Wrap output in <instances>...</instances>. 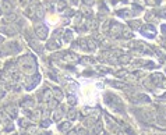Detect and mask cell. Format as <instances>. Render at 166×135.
I'll use <instances>...</instances> for the list:
<instances>
[{
	"mask_svg": "<svg viewBox=\"0 0 166 135\" xmlns=\"http://www.w3.org/2000/svg\"><path fill=\"white\" fill-rule=\"evenodd\" d=\"M121 35H123L124 38H131V31L128 29V28H123V31H121Z\"/></svg>",
	"mask_w": 166,
	"mask_h": 135,
	"instance_id": "cell-13",
	"label": "cell"
},
{
	"mask_svg": "<svg viewBox=\"0 0 166 135\" xmlns=\"http://www.w3.org/2000/svg\"><path fill=\"white\" fill-rule=\"evenodd\" d=\"M69 135H76V134H74V132H70V134Z\"/></svg>",
	"mask_w": 166,
	"mask_h": 135,
	"instance_id": "cell-28",
	"label": "cell"
},
{
	"mask_svg": "<svg viewBox=\"0 0 166 135\" xmlns=\"http://www.w3.org/2000/svg\"><path fill=\"white\" fill-rule=\"evenodd\" d=\"M121 31H123V28L120 27V24L115 22V24L112 25V29H110V33H112L113 36H119V33H121Z\"/></svg>",
	"mask_w": 166,
	"mask_h": 135,
	"instance_id": "cell-5",
	"label": "cell"
},
{
	"mask_svg": "<svg viewBox=\"0 0 166 135\" xmlns=\"http://www.w3.org/2000/svg\"><path fill=\"white\" fill-rule=\"evenodd\" d=\"M6 110L10 113V116H11V117H15V116H17V109L13 107V106H7Z\"/></svg>",
	"mask_w": 166,
	"mask_h": 135,
	"instance_id": "cell-10",
	"label": "cell"
},
{
	"mask_svg": "<svg viewBox=\"0 0 166 135\" xmlns=\"http://www.w3.org/2000/svg\"><path fill=\"white\" fill-rule=\"evenodd\" d=\"M11 9V4H10L9 0H3V3H2V10H4V11H7V10Z\"/></svg>",
	"mask_w": 166,
	"mask_h": 135,
	"instance_id": "cell-11",
	"label": "cell"
},
{
	"mask_svg": "<svg viewBox=\"0 0 166 135\" xmlns=\"http://www.w3.org/2000/svg\"><path fill=\"white\" fill-rule=\"evenodd\" d=\"M87 43H88V49H95V42H94V40L89 39Z\"/></svg>",
	"mask_w": 166,
	"mask_h": 135,
	"instance_id": "cell-18",
	"label": "cell"
},
{
	"mask_svg": "<svg viewBox=\"0 0 166 135\" xmlns=\"http://www.w3.org/2000/svg\"><path fill=\"white\" fill-rule=\"evenodd\" d=\"M82 3H85V4H88V6H91V4L94 3V0H82Z\"/></svg>",
	"mask_w": 166,
	"mask_h": 135,
	"instance_id": "cell-23",
	"label": "cell"
},
{
	"mask_svg": "<svg viewBox=\"0 0 166 135\" xmlns=\"http://www.w3.org/2000/svg\"><path fill=\"white\" fill-rule=\"evenodd\" d=\"M69 117H70V118H71V120H74V118H76V111H74V110H71V111H70V114H69Z\"/></svg>",
	"mask_w": 166,
	"mask_h": 135,
	"instance_id": "cell-19",
	"label": "cell"
},
{
	"mask_svg": "<svg viewBox=\"0 0 166 135\" xmlns=\"http://www.w3.org/2000/svg\"><path fill=\"white\" fill-rule=\"evenodd\" d=\"M105 121H106V124H108V127L110 129H113V131L115 132H117V129H119V125H117V121L116 120H113L112 117H110V116H109V114H105Z\"/></svg>",
	"mask_w": 166,
	"mask_h": 135,
	"instance_id": "cell-1",
	"label": "cell"
},
{
	"mask_svg": "<svg viewBox=\"0 0 166 135\" xmlns=\"http://www.w3.org/2000/svg\"><path fill=\"white\" fill-rule=\"evenodd\" d=\"M36 35H38V38H41V39H45L46 35H48V28L46 27L36 28Z\"/></svg>",
	"mask_w": 166,
	"mask_h": 135,
	"instance_id": "cell-4",
	"label": "cell"
},
{
	"mask_svg": "<svg viewBox=\"0 0 166 135\" xmlns=\"http://www.w3.org/2000/svg\"><path fill=\"white\" fill-rule=\"evenodd\" d=\"M25 106H27V107H31V106H32V100L27 99V100H25Z\"/></svg>",
	"mask_w": 166,
	"mask_h": 135,
	"instance_id": "cell-21",
	"label": "cell"
},
{
	"mask_svg": "<svg viewBox=\"0 0 166 135\" xmlns=\"http://www.w3.org/2000/svg\"><path fill=\"white\" fill-rule=\"evenodd\" d=\"M61 116H63V111H61V107H59L57 110H54V113H53V118H54L56 121L60 120Z\"/></svg>",
	"mask_w": 166,
	"mask_h": 135,
	"instance_id": "cell-9",
	"label": "cell"
},
{
	"mask_svg": "<svg viewBox=\"0 0 166 135\" xmlns=\"http://www.w3.org/2000/svg\"><path fill=\"white\" fill-rule=\"evenodd\" d=\"M141 32L144 33V35H147L148 38H154V36H155V32H156V29H155L154 25H145V27L141 29Z\"/></svg>",
	"mask_w": 166,
	"mask_h": 135,
	"instance_id": "cell-2",
	"label": "cell"
},
{
	"mask_svg": "<svg viewBox=\"0 0 166 135\" xmlns=\"http://www.w3.org/2000/svg\"><path fill=\"white\" fill-rule=\"evenodd\" d=\"M67 99H69V103H70V105H71V106H74V105H76V103H77V99H76V96L70 95L69 98H67Z\"/></svg>",
	"mask_w": 166,
	"mask_h": 135,
	"instance_id": "cell-14",
	"label": "cell"
},
{
	"mask_svg": "<svg viewBox=\"0 0 166 135\" xmlns=\"http://www.w3.org/2000/svg\"><path fill=\"white\" fill-rule=\"evenodd\" d=\"M162 32L166 35V25H162Z\"/></svg>",
	"mask_w": 166,
	"mask_h": 135,
	"instance_id": "cell-25",
	"label": "cell"
},
{
	"mask_svg": "<svg viewBox=\"0 0 166 135\" xmlns=\"http://www.w3.org/2000/svg\"><path fill=\"white\" fill-rule=\"evenodd\" d=\"M130 61V57L128 56H121L120 57V63H128Z\"/></svg>",
	"mask_w": 166,
	"mask_h": 135,
	"instance_id": "cell-17",
	"label": "cell"
},
{
	"mask_svg": "<svg viewBox=\"0 0 166 135\" xmlns=\"http://www.w3.org/2000/svg\"><path fill=\"white\" fill-rule=\"evenodd\" d=\"M6 20L7 21H13V20H15V15L13 14V15H9V17H6Z\"/></svg>",
	"mask_w": 166,
	"mask_h": 135,
	"instance_id": "cell-24",
	"label": "cell"
},
{
	"mask_svg": "<svg viewBox=\"0 0 166 135\" xmlns=\"http://www.w3.org/2000/svg\"><path fill=\"white\" fill-rule=\"evenodd\" d=\"M64 40H66V42H70V40H71V31H67V32L64 33Z\"/></svg>",
	"mask_w": 166,
	"mask_h": 135,
	"instance_id": "cell-16",
	"label": "cell"
},
{
	"mask_svg": "<svg viewBox=\"0 0 166 135\" xmlns=\"http://www.w3.org/2000/svg\"><path fill=\"white\" fill-rule=\"evenodd\" d=\"M151 79H154V82H155V84H158V85H160L163 82V77L160 74H152L151 75Z\"/></svg>",
	"mask_w": 166,
	"mask_h": 135,
	"instance_id": "cell-7",
	"label": "cell"
},
{
	"mask_svg": "<svg viewBox=\"0 0 166 135\" xmlns=\"http://www.w3.org/2000/svg\"><path fill=\"white\" fill-rule=\"evenodd\" d=\"M78 135H89V134H88L84 128H81V129H78Z\"/></svg>",
	"mask_w": 166,
	"mask_h": 135,
	"instance_id": "cell-20",
	"label": "cell"
},
{
	"mask_svg": "<svg viewBox=\"0 0 166 135\" xmlns=\"http://www.w3.org/2000/svg\"><path fill=\"white\" fill-rule=\"evenodd\" d=\"M71 128V124L69 123V121H66V123H61L60 125H59V129H60V131H69V129Z\"/></svg>",
	"mask_w": 166,
	"mask_h": 135,
	"instance_id": "cell-8",
	"label": "cell"
},
{
	"mask_svg": "<svg viewBox=\"0 0 166 135\" xmlns=\"http://www.w3.org/2000/svg\"><path fill=\"white\" fill-rule=\"evenodd\" d=\"M53 95H54V98H56L57 100H61V99H63V93H61L60 89H54V91H53Z\"/></svg>",
	"mask_w": 166,
	"mask_h": 135,
	"instance_id": "cell-12",
	"label": "cell"
},
{
	"mask_svg": "<svg viewBox=\"0 0 166 135\" xmlns=\"http://www.w3.org/2000/svg\"><path fill=\"white\" fill-rule=\"evenodd\" d=\"M130 25H131V28H138V22L137 21H133V22H130Z\"/></svg>",
	"mask_w": 166,
	"mask_h": 135,
	"instance_id": "cell-22",
	"label": "cell"
},
{
	"mask_svg": "<svg viewBox=\"0 0 166 135\" xmlns=\"http://www.w3.org/2000/svg\"><path fill=\"white\" fill-rule=\"evenodd\" d=\"M21 2H22V3H24V4H27V3H30V0H21Z\"/></svg>",
	"mask_w": 166,
	"mask_h": 135,
	"instance_id": "cell-26",
	"label": "cell"
},
{
	"mask_svg": "<svg viewBox=\"0 0 166 135\" xmlns=\"http://www.w3.org/2000/svg\"><path fill=\"white\" fill-rule=\"evenodd\" d=\"M49 99H50V91L45 89L43 91V100H49Z\"/></svg>",
	"mask_w": 166,
	"mask_h": 135,
	"instance_id": "cell-15",
	"label": "cell"
},
{
	"mask_svg": "<svg viewBox=\"0 0 166 135\" xmlns=\"http://www.w3.org/2000/svg\"><path fill=\"white\" fill-rule=\"evenodd\" d=\"M2 120H3V114L0 113V123H2Z\"/></svg>",
	"mask_w": 166,
	"mask_h": 135,
	"instance_id": "cell-27",
	"label": "cell"
},
{
	"mask_svg": "<svg viewBox=\"0 0 166 135\" xmlns=\"http://www.w3.org/2000/svg\"><path fill=\"white\" fill-rule=\"evenodd\" d=\"M131 100L136 103H147V102H149V98L147 95H142V93H136L131 98Z\"/></svg>",
	"mask_w": 166,
	"mask_h": 135,
	"instance_id": "cell-3",
	"label": "cell"
},
{
	"mask_svg": "<svg viewBox=\"0 0 166 135\" xmlns=\"http://www.w3.org/2000/svg\"><path fill=\"white\" fill-rule=\"evenodd\" d=\"M92 127H94L92 131H91V134H92V135H101V134H102V124H101V123H95Z\"/></svg>",
	"mask_w": 166,
	"mask_h": 135,
	"instance_id": "cell-6",
	"label": "cell"
}]
</instances>
